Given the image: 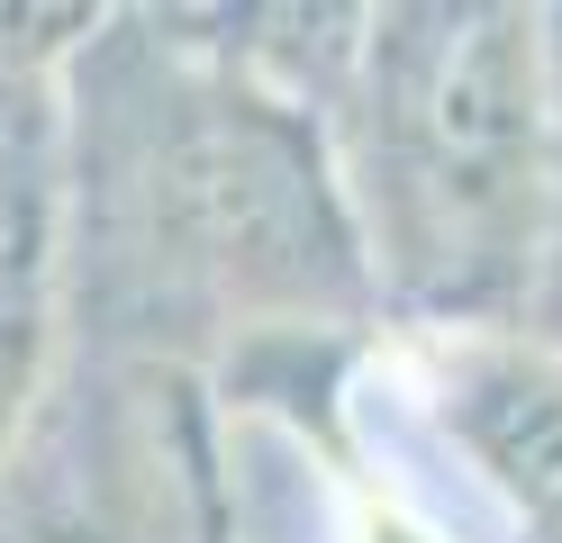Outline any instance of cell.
Listing matches in <instances>:
<instances>
[{"label":"cell","instance_id":"cell-4","mask_svg":"<svg viewBox=\"0 0 562 543\" xmlns=\"http://www.w3.org/2000/svg\"><path fill=\"white\" fill-rule=\"evenodd\" d=\"M37 362H46V217L27 208L0 236V453L19 434L27 389H37Z\"/></svg>","mask_w":562,"mask_h":543},{"label":"cell","instance_id":"cell-1","mask_svg":"<svg viewBox=\"0 0 562 543\" xmlns=\"http://www.w3.org/2000/svg\"><path fill=\"white\" fill-rule=\"evenodd\" d=\"M553 82L536 10H400L363 46L372 245L427 308H490L536 263Z\"/></svg>","mask_w":562,"mask_h":543},{"label":"cell","instance_id":"cell-3","mask_svg":"<svg viewBox=\"0 0 562 543\" xmlns=\"http://www.w3.org/2000/svg\"><path fill=\"white\" fill-rule=\"evenodd\" d=\"M436 398L453 444L499 480V498L544 543H562V362L536 344L463 336L436 362Z\"/></svg>","mask_w":562,"mask_h":543},{"label":"cell","instance_id":"cell-6","mask_svg":"<svg viewBox=\"0 0 562 543\" xmlns=\"http://www.w3.org/2000/svg\"><path fill=\"white\" fill-rule=\"evenodd\" d=\"M46 543H82V534H46Z\"/></svg>","mask_w":562,"mask_h":543},{"label":"cell","instance_id":"cell-2","mask_svg":"<svg viewBox=\"0 0 562 543\" xmlns=\"http://www.w3.org/2000/svg\"><path fill=\"white\" fill-rule=\"evenodd\" d=\"M136 181H146L155 236L182 263L218 272L227 290H281V299L355 290V217L318 163V136L291 118V100H191V118H172L146 145Z\"/></svg>","mask_w":562,"mask_h":543},{"label":"cell","instance_id":"cell-5","mask_svg":"<svg viewBox=\"0 0 562 543\" xmlns=\"http://www.w3.org/2000/svg\"><path fill=\"white\" fill-rule=\"evenodd\" d=\"M19 217H27L19 208V145H10V109H0V236H10Z\"/></svg>","mask_w":562,"mask_h":543}]
</instances>
